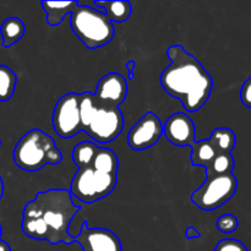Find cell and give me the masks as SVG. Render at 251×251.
I'll return each mask as SVG.
<instances>
[{
	"instance_id": "obj_1",
	"label": "cell",
	"mask_w": 251,
	"mask_h": 251,
	"mask_svg": "<svg viewBox=\"0 0 251 251\" xmlns=\"http://www.w3.org/2000/svg\"><path fill=\"white\" fill-rule=\"evenodd\" d=\"M80 210L66 189L41 191L25 206L21 229L25 235L34 240H47L51 245L73 244L75 238L69 228Z\"/></svg>"
},
{
	"instance_id": "obj_2",
	"label": "cell",
	"mask_w": 251,
	"mask_h": 251,
	"mask_svg": "<svg viewBox=\"0 0 251 251\" xmlns=\"http://www.w3.org/2000/svg\"><path fill=\"white\" fill-rule=\"evenodd\" d=\"M167 55L171 64L159 76L162 88L169 96L180 100L186 112H198L212 93V76L180 44L169 47Z\"/></svg>"
},
{
	"instance_id": "obj_3",
	"label": "cell",
	"mask_w": 251,
	"mask_h": 251,
	"mask_svg": "<svg viewBox=\"0 0 251 251\" xmlns=\"http://www.w3.org/2000/svg\"><path fill=\"white\" fill-rule=\"evenodd\" d=\"M12 157L15 164L26 172H37L47 164L56 166L63 159L54 140L39 129L31 130L20 139Z\"/></svg>"
},
{
	"instance_id": "obj_4",
	"label": "cell",
	"mask_w": 251,
	"mask_h": 251,
	"mask_svg": "<svg viewBox=\"0 0 251 251\" xmlns=\"http://www.w3.org/2000/svg\"><path fill=\"white\" fill-rule=\"evenodd\" d=\"M70 26L74 34L87 48L104 47L114 37V24L104 12L86 5H77L70 15Z\"/></svg>"
},
{
	"instance_id": "obj_5",
	"label": "cell",
	"mask_w": 251,
	"mask_h": 251,
	"mask_svg": "<svg viewBox=\"0 0 251 251\" xmlns=\"http://www.w3.org/2000/svg\"><path fill=\"white\" fill-rule=\"evenodd\" d=\"M118 183L117 176L100 173L92 167L77 169L70 184L71 196L81 202L93 203L107 198L115 189Z\"/></svg>"
},
{
	"instance_id": "obj_6",
	"label": "cell",
	"mask_w": 251,
	"mask_h": 251,
	"mask_svg": "<svg viewBox=\"0 0 251 251\" xmlns=\"http://www.w3.org/2000/svg\"><path fill=\"white\" fill-rule=\"evenodd\" d=\"M238 180L234 174L207 176L202 185L190 196L191 202L203 211H215L234 196Z\"/></svg>"
},
{
	"instance_id": "obj_7",
	"label": "cell",
	"mask_w": 251,
	"mask_h": 251,
	"mask_svg": "<svg viewBox=\"0 0 251 251\" xmlns=\"http://www.w3.org/2000/svg\"><path fill=\"white\" fill-rule=\"evenodd\" d=\"M51 123L54 131L61 139H71L82 131L80 120V93H66L56 102Z\"/></svg>"
},
{
	"instance_id": "obj_8",
	"label": "cell",
	"mask_w": 251,
	"mask_h": 251,
	"mask_svg": "<svg viewBox=\"0 0 251 251\" xmlns=\"http://www.w3.org/2000/svg\"><path fill=\"white\" fill-rule=\"evenodd\" d=\"M123 129H124V117L122 110L119 108L98 104L95 115L85 131L96 142L109 144L122 134Z\"/></svg>"
},
{
	"instance_id": "obj_9",
	"label": "cell",
	"mask_w": 251,
	"mask_h": 251,
	"mask_svg": "<svg viewBox=\"0 0 251 251\" xmlns=\"http://www.w3.org/2000/svg\"><path fill=\"white\" fill-rule=\"evenodd\" d=\"M163 135V124L158 115L147 112L127 134V144L134 151H144L154 146Z\"/></svg>"
},
{
	"instance_id": "obj_10",
	"label": "cell",
	"mask_w": 251,
	"mask_h": 251,
	"mask_svg": "<svg viewBox=\"0 0 251 251\" xmlns=\"http://www.w3.org/2000/svg\"><path fill=\"white\" fill-rule=\"evenodd\" d=\"M74 238L82 251H123L122 243L115 233L105 228H88L87 221L83 222L80 233Z\"/></svg>"
},
{
	"instance_id": "obj_11",
	"label": "cell",
	"mask_w": 251,
	"mask_h": 251,
	"mask_svg": "<svg viewBox=\"0 0 251 251\" xmlns=\"http://www.w3.org/2000/svg\"><path fill=\"white\" fill-rule=\"evenodd\" d=\"M93 95L98 104L119 108L127 96V82L120 74L109 73L98 81Z\"/></svg>"
},
{
	"instance_id": "obj_12",
	"label": "cell",
	"mask_w": 251,
	"mask_h": 251,
	"mask_svg": "<svg viewBox=\"0 0 251 251\" xmlns=\"http://www.w3.org/2000/svg\"><path fill=\"white\" fill-rule=\"evenodd\" d=\"M163 134L169 142L176 146H191L195 142V124L185 113H174L167 119Z\"/></svg>"
},
{
	"instance_id": "obj_13",
	"label": "cell",
	"mask_w": 251,
	"mask_h": 251,
	"mask_svg": "<svg viewBox=\"0 0 251 251\" xmlns=\"http://www.w3.org/2000/svg\"><path fill=\"white\" fill-rule=\"evenodd\" d=\"M41 5L47 14V24L55 27L63 22L66 15H71L78 1H42Z\"/></svg>"
},
{
	"instance_id": "obj_14",
	"label": "cell",
	"mask_w": 251,
	"mask_h": 251,
	"mask_svg": "<svg viewBox=\"0 0 251 251\" xmlns=\"http://www.w3.org/2000/svg\"><path fill=\"white\" fill-rule=\"evenodd\" d=\"M95 6L100 7V10L102 12H104L105 16L113 22V24H122L129 20V17L131 16L132 12V6L131 2L122 1V0H118V1H95L93 2Z\"/></svg>"
},
{
	"instance_id": "obj_15",
	"label": "cell",
	"mask_w": 251,
	"mask_h": 251,
	"mask_svg": "<svg viewBox=\"0 0 251 251\" xmlns=\"http://www.w3.org/2000/svg\"><path fill=\"white\" fill-rule=\"evenodd\" d=\"M26 32V26L24 21L19 17H7L2 21L0 26V33L2 38V47L4 48H10L21 41L22 37L25 36Z\"/></svg>"
},
{
	"instance_id": "obj_16",
	"label": "cell",
	"mask_w": 251,
	"mask_h": 251,
	"mask_svg": "<svg viewBox=\"0 0 251 251\" xmlns=\"http://www.w3.org/2000/svg\"><path fill=\"white\" fill-rule=\"evenodd\" d=\"M91 167L95 171L100 172V173L118 176L119 161H118L117 153L112 150L105 149V147H98Z\"/></svg>"
},
{
	"instance_id": "obj_17",
	"label": "cell",
	"mask_w": 251,
	"mask_h": 251,
	"mask_svg": "<svg viewBox=\"0 0 251 251\" xmlns=\"http://www.w3.org/2000/svg\"><path fill=\"white\" fill-rule=\"evenodd\" d=\"M190 161L194 166L207 167L215 158L217 151L210 140H202V141H195L191 145Z\"/></svg>"
},
{
	"instance_id": "obj_18",
	"label": "cell",
	"mask_w": 251,
	"mask_h": 251,
	"mask_svg": "<svg viewBox=\"0 0 251 251\" xmlns=\"http://www.w3.org/2000/svg\"><path fill=\"white\" fill-rule=\"evenodd\" d=\"M210 140L217 153H230L237 144V137L233 130L228 127H217L210 135Z\"/></svg>"
},
{
	"instance_id": "obj_19",
	"label": "cell",
	"mask_w": 251,
	"mask_h": 251,
	"mask_svg": "<svg viewBox=\"0 0 251 251\" xmlns=\"http://www.w3.org/2000/svg\"><path fill=\"white\" fill-rule=\"evenodd\" d=\"M98 146L97 144L91 141H82L76 145L73 150V161L78 169L87 168L92 164L93 158L96 156Z\"/></svg>"
},
{
	"instance_id": "obj_20",
	"label": "cell",
	"mask_w": 251,
	"mask_h": 251,
	"mask_svg": "<svg viewBox=\"0 0 251 251\" xmlns=\"http://www.w3.org/2000/svg\"><path fill=\"white\" fill-rule=\"evenodd\" d=\"M206 178L215 176L232 174L234 169V158L230 153H217L210 164L206 167Z\"/></svg>"
},
{
	"instance_id": "obj_21",
	"label": "cell",
	"mask_w": 251,
	"mask_h": 251,
	"mask_svg": "<svg viewBox=\"0 0 251 251\" xmlns=\"http://www.w3.org/2000/svg\"><path fill=\"white\" fill-rule=\"evenodd\" d=\"M17 77L6 65H0V102L11 100L16 90Z\"/></svg>"
},
{
	"instance_id": "obj_22",
	"label": "cell",
	"mask_w": 251,
	"mask_h": 251,
	"mask_svg": "<svg viewBox=\"0 0 251 251\" xmlns=\"http://www.w3.org/2000/svg\"><path fill=\"white\" fill-rule=\"evenodd\" d=\"M97 107L98 103L97 100H96V97L93 93H80V120L82 131H85V130L87 129L88 125H90Z\"/></svg>"
},
{
	"instance_id": "obj_23",
	"label": "cell",
	"mask_w": 251,
	"mask_h": 251,
	"mask_svg": "<svg viewBox=\"0 0 251 251\" xmlns=\"http://www.w3.org/2000/svg\"><path fill=\"white\" fill-rule=\"evenodd\" d=\"M238 226H239V221L235 216L229 215H223L221 216L217 220V223H216V227L220 232L225 233V234H230V233L235 232L238 229Z\"/></svg>"
},
{
	"instance_id": "obj_24",
	"label": "cell",
	"mask_w": 251,
	"mask_h": 251,
	"mask_svg": "<svg viewBox=\"0 0 251 251\" xmlns=\"http://www.w3.org/2000/svg\"><path fill=\"white\" fill-rule=\"evenodd\" d=\"M215 251H248V248L240 240L223 239L216 245Z\"/></svg>"
},
{
	"instance_id": "obj_25",
	"label": "cell",
	"mask_w": 251,
	"mask_h": 251,
	"mask_svg": "<svg viewBox=\"0 0 251 251\" xmlns=\"http://www.w3.org/2000/svg\"><path fill=\"white\" fill-rule=\"evenodd\" d=\"M240 100L245 107L251 109V77L248 78L240 88Z\"/></svg>"
},
{
	"instance_id": "obj_26",
	"label": "cell",
	"mask_w": 251,
	"mask_h": 251,
	"mask_svg": "<svg viewBox=\"0 0 251 251\" xmlns=\"http://www.w3.org/2000/svg\"><path fill=\"white\" fill-rule=\"evenodd\" d=\"M185 237L188 239H199L200 238V233H199V230L196 228L188 227L185 230Z\"/></svg>"
},
{
	"instance_id": "obj_27",
	"label": "cell",
	"mask_w": 251,
	"mask_h": 251,
	"mask_svg": "<svg viewBox=\"0 0 251 251\" xmlns=\"http://www.w3.org/2000/svg\"><path fill=\"white\" fill-rule=\"evenodd\" d=\"M127 70H129V80H132L134 78V68L136 66V63L134 60H129L126 63Z\"/></svg>"
},
{
	"instance_id": "obj_28",
	"label": "cell",
	"mask_w": 251,
	"mask_h": 251,
	"mask_svg": "<svg viewBox=\"0 0 251 251\" xmlns=\"http://www.w3.org/2000/svg\"><path fill=\"white\" fill-rule=\"evenodd\" d=\"M0 251H11V249H10V245L1 239H0Z\"/></svg>"
},
{
	"instance_id": "obj_29",
	"label": "cell",
	"mask_w": 251,
	"mask_h": 251,
	"mask_svg": "<svg viewBox=\"0 0 251 251\" xmlns=\"http://www.w3.org/2000/svg\"><path fill=\"white\" fill-rule=\"evenodd\" d=\"M2 194H4V183H2L1 176H0V200L2 198Z\"/></svg>"
},
{
	"instance_id": "obj_30",
	"label": "cell",
	"mask_w": 251,
	"mask_h": 251,
	"mask_svg": "<svg viewBox=\"0 0 251 251\" xmlns=\"http://www.w3.org/2000/svg\"><path fill=\"white\" fill-rule=\"evenodd\" d=\"M0 235H1V226H0Z\"/></svg>"
},
{
	"instance_id": "obj_31",
	"label": "cell",
	"mask_w": 251,
	"mask_h": 251,
	"mask_svg": "<svg viewBox=\"0 0 251 251\" xmlns=\"http://www.w3.org/2000/svg\"><path fill=\"white\" fill-rule=\"evenodd\" d=\"M0 147H1V140H0Z\"/></svg>"
}]
</instances>
